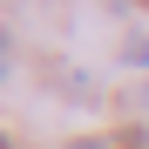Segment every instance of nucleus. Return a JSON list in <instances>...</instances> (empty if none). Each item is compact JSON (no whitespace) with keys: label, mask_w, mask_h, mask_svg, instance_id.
Wrapping results in <instances>:
<instances>
[{"label":"nucleus","mask_w":149,"mask_h":149,"mask_svg":"<svg viewBox=\"0 0 149 149\" xmlns=\"http://www.w3.org/2000/svg\"><path fill=\"white\" fill-rule=\"evenodd\" d=\"M61 149H115L109 136H74V142H61Z\"/></svg>","instance_id":"1"},{"label":"nucleus","mask_w":149,"mask_h":149,"mask_svg":"<svg viewBox=\"0 0 149 149\" xmlns=\"http://www.w3.org/2000/svg\"><path fill=\"white\" fill-rule=\"evenodd\" d=\"M122 149H149V142H136V136H129V142H122Z\"/></svg>","instance_id":"2"},{"label":"nucleus","mask_w":149,"mask_h":149,"mask_svg":"<svg viewBox=\"0 0 149 149\" xmlns=\"http://www.w3.org/2000/svg\"><path fill=\"white\" fill-rule=\"evenodd\" d=\"M142 7H149V0H142Z\"/></svg>","instance_id":"3"}]
</instances>
